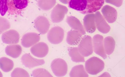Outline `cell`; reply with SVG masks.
Segmentation results:
<instances>
[{
	"instance_id": "5b68a950",
	"label": "cell",
	"mask_w": 125,
	"mask_h": 77,
	"mask_svg": "<svg viewBox=\"0 0 125 77\" xmlns=\"http://www.w3.org/2000/svg\"><path fill=\"white\" fill-rule=\"evenodd\" d=\"M64 31L59 26H55L52 28L47 34V39L51 44H58L62 42L64 39Z\"/></svg>"
},
{
	"instance_id": "9a60e30c",
	"label": "cell",
	"mask_w": 125,
	"mask_h": 77,
	"mask_svg": "<svg viewBox=\"0 0 125 77\" xmlns=\"http://www.w3.org/2000/svg\"><path fill=\"white\" fill-rule=\"evenodd\" d=\"M104 17L109 23H113L116 21L117 13L116 10L113 7L106 5L101 10Z\"/></svg>"
},
{
	"instance_id": "4316f807",
	"label": "cell",
	"mask_w": 125,
	"mask_h": 77,
	"mask_svg": "<svg viewBox=\"0 0 125 77\" xmlns=\"http://www.w3.org/2000/svg\"><path fill=\"white\" fill-rule=\"evenodd\" d=\"M10 22L7 20L0 16V34L10 28Z\"/></svg>"
},
{
	"instance_id": "5bb4252c",
	"label": "cell",
	"mask_w": 125,
	"mask_h": 77,
	"mask_svg": "<svg viewBox=\"0 0 125 77\" xmlns=\"http://www.w3.org/2000/svg\"><path fill=\"white\" fill-rule=\"evenodd\" d=\"M40 37L37 33H28L24 35L21 40V44L25 48H29L38 43Z\"/></svg>"
},
{
	"instance_id": "9c48e42d",
	"label": "cell",
	"mask_w": 125,
	"mask_h": 77,
	"mask_svg": "<svg viewBox=\"0 0 125 77\" xmlns=\"http://www.w3.org/2000/svg\"><path fill=\"white\" fill-rule=\"evenodd\" d=\"M94 14L96 27L99 31L103 34L108 33L110 31V26L107 24L100 12L97 11Z\"/></svg>"
},
{
	"instance_id": "1f68e13d",
	"label": "cell",
	"mask_w": 125,
	"mask_h": 77,
	"mask_svg": "<svg viewBox=\"0 0 125 77\" xmlns=\"http://www.w3.org/2000/svg\"><path fill=\"white\" fill-rule=\"evenodd\" d=\"M3 77V75H2V73H1L0 71V77Z\"/></svg>"
},
{
	"instance_id": "83f0119b",
	"label": "cell",
	"mask_w": 125,
	"mask_h": 77,
	"mask_svg": "<svg viewBox=\"0 0 125 77\" xmlns=\"http://www.w3.org/2000/svg\"><path fill=\"white\" fill-rule=\"evenodd\" d=\"M8 0H0V13L4 16L8 11L7 2Z\"/></svg>"
},
{
	"instance_id": "7402d4cb",
	"label": "cell",
	"mask_w": 125,
	"mask_h": 77,
	"mask_svg": "<svg viewBox=\"0 0 125 77\" xmlns=\"http://www.w3.org/2000/svg\"><path fill=\"white\" fill-rule=\"evenodd\" d=\"M69 54L73 62L76 63L84 62V56L81 55L78 50V47H73L70 48L69 51Z\"/></svg>"
},
{
	"instance_id": "f1b7e54d",
	"label": "cell",
	"mask_w": 125,
	"mask_h": 77,
	"mask_svg": "<svg viewBox=\"0 0 125 77\" xmlns=\"http://www.w3.org/2000/svg\"><path fill=\"white\" fill-rule=\"evenodd\" d=\"M106 3L114 5L117 7H120L122 5L123 0H104Z\"/></svg>"
},
{
	"instance_id": "484cf974",
	"label": "cell",
	"mask_w": 125,
	"mask_h": 77,
	"mask_svg": "<svg viewBox=\"0 0 125 77\" xmlns=\"http://www.w3.org/2000/svg\"><path fill=\"white\" fill-rule=\"evenodd\" d=\"M12 77H29V74L27 71L20 68H17L14 69L11 74Z\"/></svg>"
},
{
	"instance_id": "6da1fadb",
	"label": "cell",
	"mask_w": 125,
	"mask_h": 77,
	"mask_svg": "<svg viewBox=\"0 0 125 77\" xmlns=\"http://www.w3.org/2000/svg\"><path fill=\"white\" fill-rule=\"evenodd\" d=\"M104 0H67L70 8L83 14L93 13L102 7Z\"/></svg>"
},
{
	"instance_id": "d4e9b609",
	"label": "cell",
	"mask_w": 125,
	"mask_h": 77,
	"mask_svg": "<svg viewBox=\"0 0 125 77\" xmlns=\"http://www.w3.org/2000/svg\"><path fill=\"white\" fill-rule=\"evenodd\" d=\"M32 76L34 77H52L48 71L44 68H38L34 70L32 72Z\"/></svg>"
},
{
	"instance_id": "52a82bcc",
	"label": "cell",
	"mask_w": 125,
	"mask_h": 77,
	"mask_svg": "<svg viewBox=\"0 0 125 77\" xmlns=\"http://www.w3.org/2000/svg\"><path fill=\"white\" fill-rule=\"evenodd\" d=\"M92 43L94 52L104 59H106L107 56L104 48L103 36L98 34L94 35L93 38Z\"/></svg>"
},
{
	"instance_id": "d6986e66",
	"label": "cell",
	"mask_w": 125,
	"mask_h": 77,
	"mask_svg": "<svg viewBox=\"0 0 125 77\" xmlns=\"http://www.w3.org/2000/svg\"><path fill=\"white\" fill-rule=\"evenodd\" d=\"M22 49L19 44H14L7 46L5 49L6 54L9 56L14 58L19 57L21 54Z\"/></svg>"
},
{
	"instance_id": "2e32d148",
	"label": "cell",
	"mask_w": 125,
	"mask_h": 77,
	"mask_svg": "<svg viewBox=\"0 0 125 77\" xmlns=\"http://www.w3.org/2000/svg\"><path fill=\"white\" fill-rule=\"evenodd\" d=\"M84 29L89 33H92L96 31V25L95 21V14L88 13L85 16L83 19Z\"/></svg>"
},
{
	"instance_id": "4dcf8cb0",
	"label": "cell",
	"mask_w": 125,
	"mask_h": 77,
	"mask_svg": "<svg viewBox=\"0 0 125 77\" xmlns=\"http://www.w3.org/2000/svg\"><path fill=\"white\" fill-rule=\"evenodd\" d=\"M103 75H104V76H103V77H111L110 75V74L108 72H105V73L103 74Z\"/></svg>"
},
{
	"instance_id": "ba28073f",
	"label": "cell",
	"mask_w": 125,
	"mask_h": 77,
	"mask_svg": "<svg viewBox=\"0 0 125 77\" xmlns=\"http://www.w3.org/2000/svg\"><path fill=\"white\" fill-rule=\"evenodd\" d=\"M68 12V10L67 7L61 4H57L51 13L52 21L54 23H58L62 22Z\"/></svg>"
},
{
	"instance_id": "3957f363",
	"label": "cell",
	"mask_w": 125,
	"mask_h": 77,
	"mask_svg": "<svg viewBox=\"0 0 125 77\" xmlns=\"http://www.w3.org/2000/svg\"><path fill=\"white\" fill-rule=\"evenodd\" d=\"M78 45L79 52L84 57H88L93 53L92 39L89 35L82 38Z\"/></svg>"
},
{
	"instance_id": "f546056e",
	"label": "cell",
	"mask_w": 125,
	"mask_h": 77,
	"mask_svg": "<svg viewBox=\"0 0 125 77\" xmlns=\"http://www.w3.org/2000/svg\"><path fill=\"white\" fill-rule=\"evenodd\" d=\"M61 3L64 4H67V0H59Z\"/></svg>"
},
{
	"instance_id": "ac0fdd59",
	"label": "cell",
	"mask_w": 125,
	"mask_h": 77,
	"mask_svg": "<svg viewBox=\"0 0 125 77\" xmlns=\"http://www.w3.org/2000/svg\"><path fill=\"white\" fill-rule=\"evenodd\" d=\"M82 37V34L79 32L74 30H71L68 32L66 41L70 45L75 46L79 43Z\"/></svg>"
},
{
	"instance_id": "277c9868",
	"label": "cell",
	"mask_w": 125,
	"mask_h": 77,
	"mask_svg": "<svg viewBox=\"0 0 125 77\" xmlns=\"http://www.w3.org/2000/svg\"><path fill=\"white\" fill-rule=\"evenodd\" d=\"M51 67L54 74L57 77H64L67 73V64L62 59H54L51 63Z\"/></svg>"
},
{
	"instance_id": "30bf717a",
	"label": "cell",
	"mask_w": 125,
	"mask_h": 77,
	"mask_svg": "<svg viewBox=\"0 0 125 77\" xmlns=\"http://www.w3.org/2000/svg\"><path fill=\"white\" fill-rule=\"evenodd\" d=\"M34 25L36 29L41 34H44L48 32L50 24L49 20L45 16H38L34 21Z\"/></svg>"
},
{
	"instance_id": "e0dca14e",
	"label": "cell",
	"mask_w": 125,
	"mask_h": 77,
	"mask_svg": "<svg viewBox=\"0 0 125 77\" xmlns=\"http://www.w3.org/2000/svg\"><path fill=\"white\" fill-rule=\"evenodd\" d=\"M66 22L71 27L74 31L80 33L82 35L86 34L84 27L79 20L76 17L73 16L67 17Z\"/></svg>"
},
{
	"instance_id": "4fadbf2b",
	"label": "cell",
	"mask_w": 125,
	"mask_h": 77,
	"mask_svg": "<svg viewBox=\"0 0 125 77\" xmlns=\"http://www.w3.org/2000/svg\"><path fill=\"white\" fill-rule=\"evenodd\" d=\"M49 51L48 45L44 43L40 42L34 44L31 49L32 54L38 58H43L48 54Z\"/></svg>"
},
{
	"instance_id": "603a6c76",
	"label": "cell",
	"mask_w": 125,
	"mask_h": 77,
	"mask_svg": "<svg viewBox=\"0 0 125 77\" xmlns=\"http://www.w3.org/2000/svg\"><path fill=\"white\" fill-rule=\"evenodd\" d=\"M14 63L12 60L6 57L0 58V68L5 72L10 71L13 68Z\"/></svg>"
},
{
	"instance_id": "8fae6325",
	"label": "cell",
	"mask_w": 125,
	"mask_h": 77,
	"mask_svg": "<svg viewBox=\"0 0 125 77\" xmlns=\"http://www.w3.org/2000/svg\"><path fill=\"white\" fill-rule=\"evenodd\" d=\"M21 61L24 66L29 68L42 65L45 63L43 59H37L33 58L29 54H24L22 57Z\"/></svg>"
},
{
	"instance_id": "44dd1931",
	"label": "cell",
	"mask_w": 125,
	"mask_h": 77,
	"mask_svg": "<svg viewBox=\"0 0 125 77\" xmlns=\"http://www.w3.org/2000/svg\"><path fill=\"white\" fill-rule=\"evenodd\" d=\"M71 77H88L89 75L83 65H78L73 67L70 74Z\"/></svg>"
},
{
	"instance_id": "7a4b0ae2",
	"label": "cell",
	"mask_w": 125,
	"mask_h": 77,
	"mask_svg": "<svg viewBox=\"0 0 125 77\" xmlns=\"http://www.w3.org/2000/svg\"><path fill=\"white\" fill-rule=\"evenodd\" d=\"M104 63L103 60L97 57L90 58L86 62L85 68L87 73L92 75H96L103 71Z\"/></svg>"
},
{
	"instance_id": "cb8c5ba5",
	"label": "cell",
	"mask_w": 125,
	"mask_h": 77,
	"mask_svg": "<svg viewBox=\"0 0 125 77\" xmlns=\"http://www.w3.org/2000/svg\"><path fill=\"white\" fill-rule=\"evenodd\" d=\"M56 3V0H38V5L42 10L48 11L53 8Z\"/></svg>"
},
{
	"instance_id": "8992f818",
	"label": "cell",
	"mask_w": 125,
	"mask_h": 77,
	"mask_svg": "<svg viewBox=\"0 0 125 77\" xmlns=\"http://www.w3.org/2000/svg\"><path fill=\"white\" fill-rule=\"evenodd\" d=\"M28 0H8L7 7L9 13L19 14L28 6Z\"/></svg>"
},
{
	"instance_id": "7c38bea8",
	"label": "cell",
	"mask_w": 125,
	"mask_h": 77,
	"mask_svg": "<svg viewBox=\"0 0 125 77\" xmlns=\"http://www.w3.org/2000/svg\"><path fill=\"white\" fill-rule=\"evenodd\" d=\"M19 33L15 30H10L4 32L1 36L3 43L6 44H15L19 43L20 40Z\"/></svg>"
},
{
	"instance_id": "ffe728a7",
	"label": "cell",
	"mask_w": 125,
	"mask_h": 77,
	"mask_svg": "<svg viewBox=\"0 0 125 77\" xmlns=\"http://www.w3.org/2000/svg\"><path fill=\"white\" fill-rule=\"evenodd\" d=\"M104 48L106 55H110L115 50V42L113 37L108 36L104 40Z\"/></svg>"
}]
</instances>
